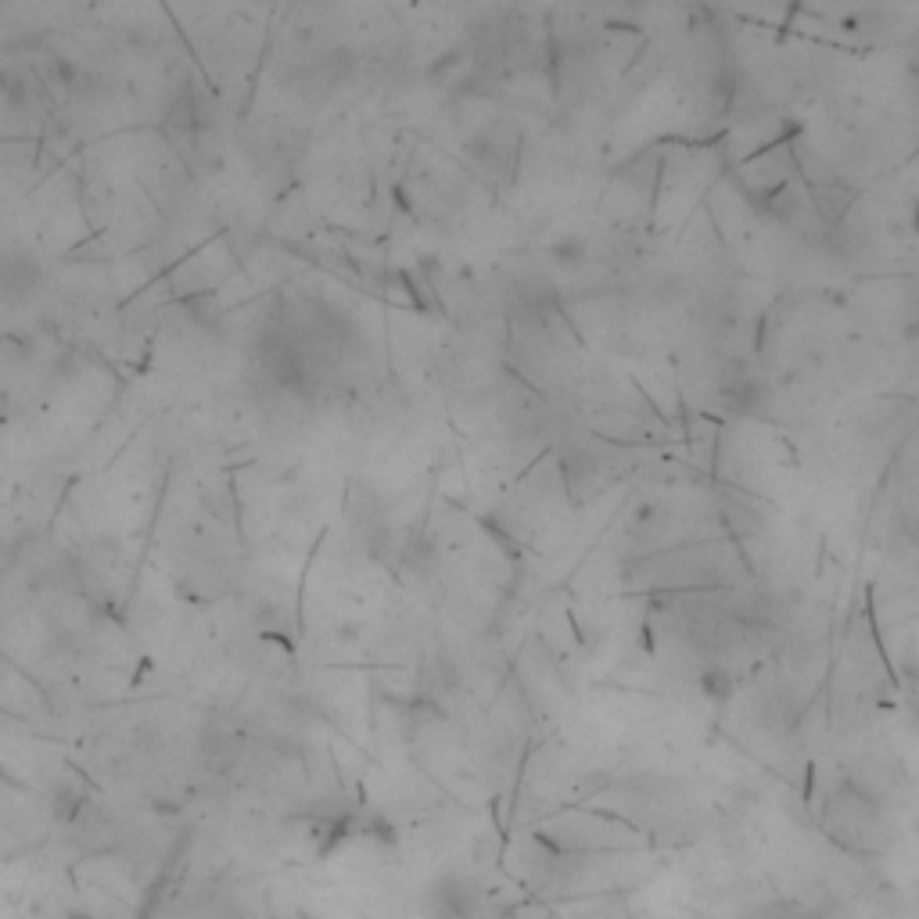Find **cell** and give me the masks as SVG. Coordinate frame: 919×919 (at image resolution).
<instances>
[{"instance_id":"cell-2","label":"cell","mask_w":919,"mask_h":919,"mask_svg":"<svg viewBox=\"0 0 919 919\" xmlns=\"http://www.w3.org/2000/svg\"><path fill=\"white\" fill-rule=\"evenodd\" d=\"M482 905V894L464 876H442L431 887V909L438 919H474Z\"/></svg>"},{"instance_id":"cell-4","label":"cell","mask_w":919,"mask_h":919,"mask_svg":"<svg viewBox=\"0 0 919 919\" xmlns=\"http://www.w3.org/2000/svg\"><path fill=\"white\" fill-rule=\"evenodd\" d=\"M905 334H909V338H919V313L912 316V324L905 327Z\"/></svg>"},{"instance_id":"cell-1","label":"cell","mask_w":919,"mask_h":919,"mask_svg":"<svg viewBox=\"0 0 919 919\" xmlns=\"http://www.w3.org/2000/svg\"><path fill=\"white\" fill-rule=\"evenodd\" d=\"M44 288V266L36 263L29 252H8L0 255V302L8 309H22L29 298L40 295Z\"/></svg>"},{"instance_id":"cell-5","label":"cell","mask_w":919,"mask_h":919,"mask_svg":"<svg viewBox=\"0 0 919 919\" xmlns=\"http://www.w3.org/2000/svg\"><path fill=\"white\" fill-rule=\"evenodd\" d=\"M912 230L919 234V202H916V209H912Z\"/></svg>"},{"instance_id":"cell-3","label":"cell","mask_w":919,"mask_h":919,"mask_svg":"<svg viewBox=\"0 0 919 919\" xmlns=\"http://www.w3.org/2000/svg\"><path fill=\"white\" fill-rule=\"evenodd\" d=\"M701 690H704V697H711V701H726L729 693H733V679H729L726 668H711V672L701 679Z\"/></svg>"}]
</instances>
